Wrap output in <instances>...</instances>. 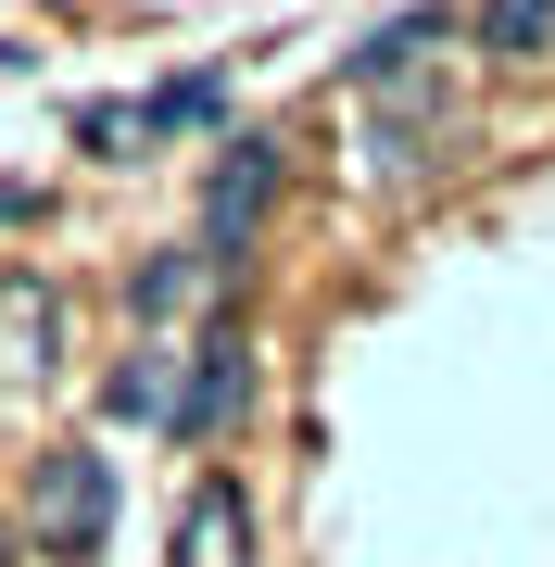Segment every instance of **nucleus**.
Returning a JSON list of instances; mask_svg holds the SVG:
<instances>
[{
    "mask_svg": "<svg viewBox=\"0 0 555 567\" xmlns=\"http://www.w3.org/2000/svg\"><path fill=\"white\" fill-rule=\"evenodd\" d=\"M0 567H13V517H0Z\"/></svg>",
    "mask_w": 555,
    "mask_h": 567,
    "instance_id": "1a4fd4ad",
    "label": "nucleus"
},
{
    "mask_svg": "<svg viewBox=\"0 0 555 567\" xmlns=\"http://www.w3.org/2000/svg\"><path fill=\"white\" fill-rule=\"evenodd\" d=\"M177 567H253V492L227 480V466H203L177 505Z\"/></svg>",
    "mask_w": 555,
    "mask_h": 567,
    "instance_id": "7ed1b4c3",
    "label": "nucleus"
},
{
    "mask_svg": "<svg viewBox=\"0 0 555 567\" xmlns=\"http://www.w3.org/2000/svg\"><path fill=\"white\" fill-rule=\"evenodd\" d=\"M480 51H505V63L555 51V0H480Z\"/></svg>",
    "mask_w": 555,
    "mask_h": 567,
    "instance_id": "0eeeda50",
    "label": "nucleus"
},
{
    "mask_svg": "<svg viewBox=\"0 0 555 567\" xmlns=\"http://www.w3.org/2000/svg\"><path fill=\"white\" fill-rule=\"evenodd\" d=\"M240 391H253V353H240V328H215V341H203V379L177 391V429H227Z\"/></svg>",
    "mask_w": 555,
    "mask_h": 567,
    "instance_id": "423d86ee",
    "label": "nucleus"
},
{
    "mask_svg": "<svg viewBox=\"0 0 555 567\" xmlns=\"http://www.w3.org/2000/svg\"><path fill=\"white\" fill-rule=\"evenodd\" d=\"M227 102L215 76H165V89H140V102H102V114H76V140L89 152H126V140H165V126H203Z\"/></svg>",
    "mask_w": 555,
    "mask_h": 567,
    "instance_id": "20e7f679",
    "label": "nucleus"
},
{
    "mask_svg": "<svg viewBox=\"0 0 555 567\" xmlns=\"http://www.w3.org/2000/svg\"><path fill=\"white\" fill-rule=\"evenodd\" d=\"M13 215H39V203H25V189H0V227H13Z\"/></svg>",
    "mask_w": 555,
    "mask_h": 567,
    "instance_id": "6e6552de",
    "label": "nucleus"
},
{
    "mask_svg": "<svg viewBox=\"0 0 555 567\" xmlns=\"http://www.w3.org/2000/svg\"><path fill=\"white\" fill-rule=\"evenodd\" d=\"M51 328H63V303L39 278H0V391H25L51 365Z\"/></svg>",
    "mask_w": 555,
    "mask_h": 567,
    "instance_id": "39448f33",
    "label": "nucleus"
},
{
    "mask_svg": "<svg viewBox=\"0 0 555 567\" xmlns=\"http://www.w3.org/2000/svg\"><path fill=\"white\" fill-rule=\"evenodd\" d=\"M278 140H227V164H215V189H203V252L215 265H240L253 252V227H266V189H278Z\"/></svg>",
    "mask_w": 555,
    "mask_h": 567,
    "instance_id": "f03ea898",
    "label": "nucleus"
},
{
    "mask_svg": "<svg viewBox=\"0 0 555 567\" xmlns=\"http://www.w3.org/2000/svg\"><path fill=\"white\" fill-rule=\"evenodd\" d=\"M25 529L51 555H89L114 529V466L102 454H39V492H25Z\"/></svg>",
    "mask_w": 555,
    "mask_h": 567,
    "instance_id": "f257e3e1",
    "label": "nucleus"
}]
</instances>
